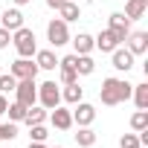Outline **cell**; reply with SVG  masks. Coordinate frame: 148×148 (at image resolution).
<instances>
[{"label":"cell","mask_w":148,"mask_h":148,"mask_svg":"<svg viewBox=\"0 0 148 148\" xmlns=\"http://www.w3.org/2000/svg\"><path fill=\"white\" fill-rule=\"evenodd\" d=\"M61 73V84H73V82H79V73L76 70H58Z\"/></svg>","instance_id":"29"},{"label":"cell","mask_w":148,"mask_h":148,"mask_svg":"<svg viewBox=\"0 0 148 148\" xmlns=\"http://www.w3.org/2000/svg\"><path fill=\"white\" fill-rule=\"evenodd\" d=\"M131 128H134V131H145V128H148V110H136V113L131 116Z\"/></svg>","instance_id":"26"},{"label":"cell","mask_w":148,"mask_h":148,"mask_svg":"<svg viewBox=\"0 0 148 148\" xmlns=\"http://www.w3.org/2000/svg\"><path fill=\"white\" fill-rule=\"evenodd\" d=\"M18 136V122H3L0 125V142H12Z\"/></svg>","instance_id":"25"},{"label":"cell","mask_w":148,"mask_h":148,"mask_svg":"<svg viewBox=\"0 0 148 148\" xmlns=\"http://www.w3.org/2000/svg\"><path fill=\"white\" fill-rule=\"evenodd\" d=\"M125 47H128L134 55H145V52H148V32H139V29L134 32V29H131L128 38H125Z\"/></svg>","instance_id":"10"},{"label":"cell","mask_w":148,"mask_h":148,"mask_svg":"<svg viewBox=\"0 0 148 148\" xmlns=\"http://www.w3.org/2000/svg\"><path fill=\"white\" fill-rule=\"evenodd\" d=\"M29 148H47V145H44V142H32V139H29Z\"/></svg>","instance_id":"33"},{"label":"cell","mask_w":148,"mask_h":148,"mask_svg":"<svg viewBox=\"0 0 148 148\" xmlns=\"http://www.w3.org/2000/svg\"><path fill=\"white\" fill-rule=\"evenodd\" d=\"M0 26L9 29V32L21 29V26H23V12H21L18 6H12V9H6V12H0Z\"/></svg>","instance_id":"12"},{"label":"cell","mask_w":148,"mask_h":148,"mask_svg":"<svg viewBox=\"0 0 148 148\" xmlns=\"http://www.w3.org/2000/svg\"><path fill=\"white\" fill-rule=\"evenodd\" d=\"M76 136V142H79V148H93L96 145V131L90 128V125H84V128H79V134H73Z\"/></svg>","instance_id":"20"},{"label":"cell","mask_w":148,"mask_h":148,"mask_svg":"<svg viewBox=\"0 0 148 148\" xmlns=\"http://www.w3.org/2000/svg\"><path fill=\"white\" fill-rule=\"evenodd\" d=\"M93 47H96V49H102V52H113V49H116V47H122V44L116 41V35H113L110 29H102V32L93 38Z\"/></svg>","instance_id":"14"},{"label":"cell","mask_w":148,"mask_h":148,"mask_svg":"<svg viewBox=\"0 0 148 148\" xmlns=\"http://www.w3.org/2000/svg\"><path fill=\"white\" fill-rule=\"evenodd\" d=\"M15 102H21V105H26V108L38 105V84H35V79H18Z\"/></svg>","instance_id":"3"},{"label":"cell","mask_w":148,"mask_h":148,"mask_svg":"<svg viewBox=\"0 0 148 148\" xmlns=\"http://www.w3.org/2000/svg\"><path fill=\"white\" fill-rule=\"evenodd\" d=\"M15 87H18V79L12 76V73H0V93H15Z\"/></svg>","instance_id":"24"},{"label":"cell","mask_w":148,"mask_h":148,"mask_svg":"<svg viewBox=\"0 0 148 148\" xmlns=\"http://www.w3.org/2000/svg\"><path fill=\"white\" fill-rule=\"evenodd\" d=\"M131 23H134V21H128L122 12H113V15L108 18V29L116 35L119 44H125V38H128V32H131Z\"/></svg>","instance_id":"8"},{"label":"cell","mask_w":148,"mask_h":148,"mask_svg":"<svg viewBox=\"0 0 148 148\" xmlns=\"http://www.w3.org/2000/svg\"><path fill=\"white\" fill-rule=\"evenodd\" d=\"M38 102H41V108H47V110L58 108V105H61V87H58L55 82L38 84Z\"/></svg>","instance_id":"4"},{"label":"cell","mask_w":148,"mask_h":148,"mask_svg":"<svg viewBox=\"0 0 148 148\" xmlns=\"http://www.w3.org/2000/svg\"><path fill=\"white\" fill-rule=\"evenodd\" d=\"M82 99H84V87H82L79 82L64 84V90H61V102H67V105H76V102H82Z\"/></svg>","instance_id":"18"},{"label":"cell","mask_w":148,"mask_h":148,"mask_svg":"<svg viewBox=\"0 0 148 148\" xmlns=\"http://www.w3.org/2000/svg\"><path fill=\"white\" fill-rule=\"evenodd\" d=\"M49 122H52V128H58V131H70L73 128V113H70V108H52L49 110V116H47Z\"/></svg>","instance_id":"11"},{"label":"cell","mask_w":148,"mask_h":148,"mask_svg":"<svg viewBox=\"0 0 148 148\" xmlns=\"http://www.w3.org/2000/svg\"><path fill=\"white\" fill-rule=\"evenodd\" d=\"M6 108H9V99H6L3 93H0V116H3V113H6Z\"/></svg>","instance_id":"31"},{"label":"cell","mask_w":148,"mask_h":148,"mask_svg":"<svg viewBox=\"0 0 148 148\" xmlns=\"http://www.w3.org/2000/svg\"><path fill=\"white\" fill-rule=\"evenodd\" d=\"M145 12H148V0H128L122 15H125L128 21H142V18H145Z\"/></svg>","instance_id":"17"},{"label":"cell","mask_w":148,"mask_h":148,"mask_svg":"<svg viewBox=\"0 0 148 148\" xmlns=\"http://www.w3.org/2000/svg\"><path fill=\"white\" fill-rule=\"evenodd\" d=\"M12 44H15V49H18V58H32L35 49H38V38H35V32H32L29 26L15 29V32H12Z\"/></svg>","instance_id":"2"},{"label":"cell","mask_w":148,"mask_h":148,"mask_svg":"<svg viewBox=\"0 0 148 148\" xmlns=\"http://www.w3.org/2000/svg\"><path fill=\"white\" fill-rule=\"evenodd\" d=\"M9 73L15 79H38V64H35V58H18V61H12V67H9Z\"/></svg>","instance_id":"7"},{"label":"cell","mask_w":148,"mask_h":148,"mask_svg":"<svg viewBox=\"0 0 148 148\" xmlns=\"http://www.w3.org/2000/svg\"><path fill=\"white\" fill-rule=\"evenodd\" d=\"M0 73H3V64H0Z\"/></svg>","instance_id":"36"},{"label":"cell","mask_w":148,"mask_h":148,"mask_svg":"<svg viewBox=\"0 0 148 148\" xmlns=\"http://www.w3.org/2000/svg\"><path fill=\"white\" fill-rule=\"evenodd\" d=\"M12 44V32L9 29H3V26H0V49H6Z\"/></svg>","instance_id":"30"},{"label":"cell","mask_w":148,"mask_h":148,"mask_svg":"<svg viewBox=\"0 0 148 148\" xmlns=\"http://www.w3.org/2000/svg\"><path fill=\"white\" fill-rule=\"evenodd\" d=\"M26 3H32V0H15V6H26Z\"/></svg>","instance_id":"34"},{"label":"cell","mask_w":148,"mask_h":148,"mask_svg":"<svg viewBox=\"0 0 148 148\" xmlns=\"http://www.w3.org/2000/svg\"><path fill=\"white\" fill-rule=\"evenodd\" d=\"M119 148H142L136 131H134V134H122V136H119Z\"/></svg>","instance_id":"28"},{"label":"cell","mask_w":148,"mask_h":148,"mask_svg":"<svg viewBox=\"0 0 148 148\" xmlns=\"http://www.w3.org/2000/svg\"><path fill=\"white\" fill-rule=\"evenodd\" d=\"M134 52L128 49V47H116L113 52H110V64H113V70H119V73H128L131 67H134Z\"/></svg>","instance_id":"9"},{"label":"cell","mask_w":148,"mask_h":148,"mask_svg":"<svg viewBox=\"0 0 148 148\" xmlns=\"http://www.w3.org/2000/svg\"><path fill=\"white\" fill-rule=\"evenodd\" d=\"M76 73L79 76H93L96 73V61L90 55H76Z\"/></svg>","instance_id":"22"},{"label":"cell","mask_w":148,"mask_h":148,"mask_svg":"<svg viewBox=\"0 0 148 148\" xmlns=\"http://www.w3.org/2000/svg\"><path fill=\"white\" fill-rule=\"evenodd\" d=\"M73 3H84V0H73Z\"/></svg>","instance_id":"35"},{"label":"cell","mask_w":148,"mask_h":148,"mask_svg":"<svg viewBox=\"0 0 148 148\" xmlns=\"http://www.w3.org/2000/svg\"><path fill=\"white\" fill-rule=\"evenodd\" d=\"M6 116H9V122H23V116H26V105H21V102H9Z\"/></svg>","instance_id":"23"},{"label":"cell","mask_w":148,"mask_h":148,"mask_svg":"<svg viewBox=\"0 0 148 148\" xmlns=\"http://www.w3.org/2000/svg\"><path fill=\"white\" fill-rule=\"evenodd\" d=\"M131 99H134L136 110H148V84H134Z\"/></svg>","instance_id":"21"},{"label":"cell","mask_w":148,"mask_h":148,"mask_svg":"<svg viewBox=\"0 0 148 148\" xmlns=\"http://www.w3.org/2000/svg\"><path fill=\"white\" fill-rule=\"evenodd\" d=\"M70 44H73V49H76V55H90V52L96 49L90 32H79L76 38H70Z\"/></svg>","instance_id":"16"},{"label":"cell","mask_w":148,"mask_h":148,"mask_svg":"<svg viewBox=\"0 0 148 148\" xmlns=\"http://www.w3.org/2000/svg\"><path fill=\"white\" fill-rule=\"evenodd\" d=\"M47 136H49V134H47L44 125H29V139H32V142H47Z\"/></svg>","instance_id":"27"},{"label":"cell","mask_w":148,"mask_h":148,"mask_svg":"<svg viewBox=\"0 0 148 148\" xmlns=\"http://www.w3.org/2000/svg\"><path fill=\"white\" fill-rule=\"evenodd\" d=\"M73 125H79V128H84V125H93L96 122V105H90V102H76L73 105Z\"/></svg>","instance_id":"6"},{"label":"cell","mask_w":148,"mask_h":148,"mask_svg":"<svg viewBox=\"0 0 148 148\" xmlns=\"http://www.w3.org/2000/svg\"><path fill=\"white\" fill-rule=\"evenodd\" d=\"M58 12V18L64 21V23H73V21H79L82 18V3H73V0H64V3L55 9Z\"/></svg>","instance_id":"15"},{"label":"cell","mask_w":148,"mask_h":148,"mask_svg":"<svg viewBox=\"0 0 148 148\" xmlns=\"http://www.w3.org/2000/svg\"><path fill=\"white\" fill-rule=\"evenodd\" d=\"M47 116H49V110H47V108H41V105H32V108H26V116H23V122H26V125H44V122H47Z\"/></svg>","instance_id":"19"},{"label":"cell","mask_w":148,"mask_h":148,"mask_svg":"<svg viewBox=\"0 0 148 148\" xmlns=\"http://www.w3.org/2000/svg\"><path fill=\"white\" fill-rule=\"evenodd\" d=\"M47 41H49L52 47H64V44H70V26H67L61 18L49 21V23H47Z\"/></svg>","instance_id":"5"},{"label":"cell","mask_w":148,"mask_h":148,"mask_svg":"<svg viewBox=\"0 0 148 148\" xmlns=\"http://www.w3.org/2000/svg\"><path fill=\"white\" fill-rule=\"evenodd\" d=\"M35 64H38V70H47V73H52V70H58V55L52 52V49H35Z\"/></svg>","instance_id":"13"},{"label":"cell","mask_w":148,"mask_h":148,"mask_svg":"<svg viewBox=\"0 0 148 148\" xmlns=\"http://www.w3.org/2000/svg\"><path fill=\"white\" fill-rule=\"evenodd\" d=\"M131 90H134V84H131V82L110 76V79H105V82H102V87H99V102H102V105H108V108H116V105H122V102H128V99H131Z\"/></svg>","instance_id":"1"},{"label":"cell","mask_w":148,"mask_h":148,"mask_svg":"<svg viewBox=\"0 0 148 148\" xmlns=\"http://www.w3.org/2000/svg\"><path fill=\"white\" fill-rule=\"evenodd\" d=\"M61 3H64V0H47V6H49V9H58Z\"/></svg>","instance_id":"32"},{"label":"cell","mask_w":148,"mask_h":148,"mask_svg":"<svg viewBox=\"0 0 148 148\" xmlns=\"http://www.w3.org/2000/svg\"><path fill=\"white\" fill-rule=\"evenodd\" d=\"M99 3H108V0H99Z\"/></svg>","instance_id":"37"}]
</instances>
